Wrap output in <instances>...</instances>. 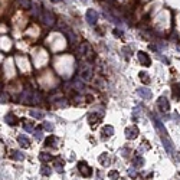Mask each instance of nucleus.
Wrapping results in <instances>:
<instances>
[{"label": "nucleus", "mask_w": 180, "mask_h": 180, "mask_svg": "<svg viewBox=\"0 0 180 180\" xmlns=\"http://www.w3.org/2000/svg\"><path fill=\"white\" fill-rule=\"evenodd\" d=\"M161 143H163V145H164L166 151L172 156V159H173V160H176V161H179L177 151H176V148H174V144H173V141L169 138V136H163V137H161Z\"/></svg>", "instance_id": "nucleus-1"}, {"label": "nucleus", "mask_w": 180, "mask_h": 180, "mask_svg": "<svg viewBox=\"0 0 180 180\" xmlns=\"http://www.w3.org/2000/svg\"><path fill=\"white\" fill-rule=\"evenodd\" d=\"M150 118L153 120V124H154V127H156V130H157V133L160 134V137H163V136H167V130L164 128V125H163V123H161V120L154 114V112H150Z\"/></svg>", "instance_id": "nucleus-2"}, {"label": "nucleus", "mask_w": 180, "mask_h": 180, "mask_svg": "<svg viewBox=\"0 0 180 180\" xmlns=\"http://www.w3.org/2000/svg\"><path fill=\"white\" fill-rule=\"evenodd\" d=\"M78 172H79L84 177H89V176H92V169L88 166L87 161H79V163H78Z\"/></svg>", "instance_id": "nucleus-3"}, {"label": "nucleus", "mask_w": 180, "mask_h": 180, "mask_svg": "<svg viewBox=\"0 0 180 180\" xmlns=\"http://www.w3.org/2000/svg\"><path fill=\"white\" fill-rule=\"evenodd\" d=\"M39 19H40L46 26H53V25H55V16H53L51 12H48V10L43 12V13L39 16Z\"/></svg>", "instance_id": "nucleus-4"}, {"label": "nucleus", "mask_w": 180, "mask_h": 180, "mask_svg": "<svg viewBox=\"0 0 180 180\" xmlns=\"http://www.w3.org/2000/svg\"><path fill=\"white\" fill-rule=\"evenodd\" d=\"M85 19H87V22L89 23V25H97V22H98V13L94 10V9H89V10H87V13H85Z\"/></svg>", "instance_id": "nucleus-5"}, {"label": "nucleus", "mask_w": 180, "mask_h": 180, "mask_svg": "<svg viewBox=\"0 0 180 180\" xmlns=\"http://www.w3.org/2000/svg\"><path fill=\"white\" fill-rule=\"evenodd\" d=\"M157 107H159V109H160L161 112H167V111L170 109L169 100H167L166 97H160V98L157 100Z\"/></svg>", "instance_id": "nucleus-6"}, {"label": "nucleus", "mask_w": 180, "mask_h": 180, "mask_svg": "<svg viewBox=\"0 0 180 180\" xmlns=\"http://www.w3.org/2000/svg\"><path fill=\"white\" fill-rule=\"evenodd\" d=\"M125 137H127L128 140H134V138H137V137H138V128L134 127V125L125 128Z\"/></svg>", "instance_id": "nucleus-7"}, {"label": "nucleus", "mask_w": 180, "mask_h": 180, "mask_svg": "<svg viewBox=\"0 0 180 180\" xmlns=\"http://www.w3.org/2000/svg\"><path fill=\"white\" fill-rule=\"evenodd\" d=\"M137 56H138V61H140V64L143 65V66H150L151 65V59H150V56L143 52V51H140L138 53H137Z\"/></svg>", "instance_id": "nucleus-8"}, {"label": "nucleus", "mask_w": 180, "mask_h": 180, "mask_svg": "<svg viewBox=\"0 0 180 180\" xmlns=\"http://www.w3.org/2000/svg\"><path fill=\"white\" fill-rule=\"evenodd\" d=\"M104 117V114L102 112H98V114H95V112H92V114H89L88 115V123L91 124V125H95V124H98L100 121H101V118Z\"/></svg>", "instance_id": "nucleus-9"}, {"label": "nucleus", "mask_w": 180, "mask_h": 180, "mask_svg": "<svg viewBox=\"0 0 180 180\" xmlns=\"http://www.w3.org/2000/svg\"><path fill=\"white\" fill-rule=\"evenodd\" d=\"M91 78H92V69H91V66H85L81 71V79L85 81V82H88V81H91Z\"/></svg>", "instance_id": "nucleus-10"}, {"label": "nucleus", "mask_w": 180, "mask_h": 180, "mask_svg": "<svg viewBox=\"0 0 180 180\" xmlns=\"http://www.w3.org/2000/svg\"><path fill=\"white\" fill-rule=\"evenodd\" d=\"M137 94H138L143 100H151V97H153V92H151L148 88H138V89H137Z\"/></svg>", "instance_id": "nucleus-11"}, {"label": "nucleus", "mask_w": 180, "mask_h": 180, "mask_svg": "<svg viewBox=\"0 0 180 180\" xmlns=\"http://www.w3.org/2000/svg\"><path fill=\"white\" fill-rule=\"evenodd\" d=\"M114 134V128H112V125H105L102 130H101V137H102V140H105L108 137H111Z\"/></svg>", "instance_id": "nucleus-12"}, {"label": "nucleus", "mask_w": 180, "mask_h": 180, "mask_svg": "<svg viewBox=\"0 0 180 180\" xmlns=\"http://www.w3.org/2000/svg\"><path fill=\"white\" fill-rule=\"evenodd\" d=\"M4 123H7L9 125H16V124H17V117H16L15 114L9 112V114L4 115Z\"/></svg>", "instance_id": "nucleus-13"}, {"label": "nucleus", "mask_w": 180, "mask_h": 180, "mask_svg": "<svg viewBox=\"0 0 180 180\" xmlns=\"http://www.w3.org/2000/svg\"><path fill=\"white\" fill-rule=\"evenodd\" d=\"M172 95H173V98H174L176 101L180 100V84L179 82H176V84L172 85Z\"/></svg>", "instance_id": "nucleus-14"}, {"label": "nucleus", "mask_w": 180, "mask_h": 180, "mask_svg": "<svg viewBox=\"0 0 180 180\" xmlns=\"http://www.w3.org/2000/svg\"><path fill=\"white\" fill-rule=\"evenodd\" d=\"M85 48H87V53H85V58H87V61H88V62H92V61L95 59L94 51H92L91 45H88V43H85Z\"/></svg>", "instance_id": "nucleus-15"}, {"label": "nucleus", "mask_w": 180, "mask_h": 180, "mask_svg": "<svg viewBox=\"0 0 180 180\" xmlns=\"http://www.w3.org/2000/svg\"><path fill=\"white\" fill-rule=\"evenodd\" d=\"M58 143H59V140H58V137H55V136H49V137L46 138V145H48V147L56 148V147H58Z\"/></svg>", "instance_id": "nucleus-16"}, {"label": "nucleus", "mask_w": 180, "mask_h": 180, "mask_svg": "<svg viewBox=\"0 0 180 180\" xmlns=\"http://www.w3.org/2000/svg\"><path fill=\"white\" fill-rule=\"evenodd\" d=\"M17 141H19V144H20L22 147H25V148H28V147L30 145V140H29L26 136H19V137H17Z\"/></svg>", "instance_id": "nucleus-17"}, {"label": "nucleus", "mask_w": 180, "mask_h": 180, "mask_svg": "<svg viewBox=\"0 0 180 180\" xmlns=\"http://www.w3.org/2000/svg\"><path fill=\"white\" fill-rule=\"evenodd\" d=\"M64 164H65V161H64L61 157H56V159L53 160V166H55V169H56L58 172H62V167H64Z\"/></svg>", "instance_id": "nucleus-18"}, {"label": "nucleus", "mask_w": 180, "mask_h": 180, "mask_svg": "<svg viewBox=\"0 0 180 180\" xmlns=\"http://www.w3.org/2000/svg\"><path fill=\"white\" fill-rule=\"evenodd\" d=\"M131 161H133V164H134L136 167H143L144 166V159L141 156H134Z\"/></svg>", "instance_id": "nucleus-19"}, {"label": "nucleus", "mask_w": 180, "mask_h": 180, "mask_svg": "<svg viewBox=\"0 0 180 180\" xmlns=\"http://www.w3.org/2000/svg\"><path fill=\"white\" fill-rule=\"evenodd\" d=\"M39 160H40L42 163H46V161H51V160H52V156H51L49 153L42 151V153L39 154Z\"/></svg>", "instance_id": "nucleus-20"}, {"label": "nucleus", "mask_w": 180, "mask_h": 180, "mask_svg": "<svg viewBox=\"0 0 180 180\" xmlns=\"http://www.w3.org/2000/svg\"><path fill=\"white\" fill-rule=\"evenodd\" d=\"M12 159L16 160V161H22V160L25 159V154H23L22 151H13V153H12Z\"/></svg>", "instance_id": "nucleus-21"}, {"label": "nucleus", "mask_w": 180, "mask_h": 180, "mask_svg": "<svg viewBox=\"0 0 180 180\" xmlns=\"http://www.w3.org/2000/svg\"><path fill=\"white\" fill-rule=\"evenodd\" d=\"M23 128H25L28 133H32V131H33V123L29 121V120H25V121H23Z\"/></svg>", "instance_id": "nucleus-22"}, {"label": "nucleus", "mask_w": 180, "mask_h": 180, "mask_svg": "<svg viewBox=\"0 0 180 180\" xmlns=\"http://www.w3.org/2000/svg\"><path fill=\"white\" fill-rule=\"evenodd\" d=\"M16 3L20 6V7H23V9H29L30 7V0H16Z\"/></svg>", "instance_id": "nucleus-23"}, {"label": "nucleus", "mask_w": 180, "mask_h": 180, "mask_svg": "<svg viewBox=\"0 0 180 180\" xmlns=\"http://www.w3.org/2000/svg\"><path fill=\"white\" fill-rule=\"evenodd\" d=\"M100 163H101L102 166H107L108 163H109V159H108L107 153H102V154L100 156Z\"/></svg>", "instance_id": "nucleus-24"}, {"label": "nucleus", "mask_w": 180, "mask_h": 180, "mask_svg": "<svg viewBox=\"0 0 180 180\" xmlns=\"http://www.w3.org/2000/svg\"><path fill=\"white\" fill-rule=\"evenodd\" d=\"M30 115L35 117V118H39V120H42V118L45 117V114L40 112V111H37V109H32V111H30Z\"/></svg>", "instance_id": "nucleus-25"}, {"label": "nucleus", "mask_w": 180, "mask_h": 180, "mask_svg": "<svg viewBox=\"0 0 180 180\" xmlns=\"http://www.w3.org/2000/svg\"><path fill=\"white\" fill-rule=\"evenodd\" d=\"M108 177L111 180H118V177H120V173L117 172V170H111L109 173H108Z\"/></svg>", "instance_id": "nucleus-26"}, {"label": "nucleus", "mask_w": 180, "mask_h": 180, "mask_svg": "<svg viewBox=\"0 0 180 180\" xmlns=\"http://www.w3.org/2000/svg\"><path fill=\"white\" fill-rule=\"evenodd\" d=\"M40 173L43 174V176H51V169L48 167V166H42V169H40Z\"/></svg>", "instance_id": "nucleus-27"}, {"label": "nucleus", "mask_w": 180, "mask_h": 180, "mask_svg": "<svg viewBox=\"0 0 180 180\" xmlns=\"http://www.w3.org/2000/svg\"><path fill=\"white\" fill-rule=\"evenodd\" d=\"M140 79H141V82H144V84H148L150 82V78H148V75L145 72H140Z\"/></svg>", "instance_id": "nucleus-28"}, {"label": "nucleus", "mask_w": 180, "mask_h": 180, "mask_svg": "<svg viewBox=\"0 0 180 180\" xmlns=\"http://www.w3.org/2000/svg\"><path fill=\"white\" fill-rule=\"evenodd\" d=\"M0 98H1V100H0V101H1V104H6V102L9 101V98H10V97H9V94L4 91V92H1V97H0Z\"/></svg>", "instance_id": "nucleus-29"}, {"label": "nucleus", "mask_w": 180, "mask_h": 180, "mask_svg": "<svg viewBox=\"0 0 180 180\" xmlns=\"http://www.w3.org/2000/svg\"><path fill=\"white\" fill-rule=\"evenodd\" d=\"M35 138L37 140V141H40V140L43 138V136H42V131H40V128L35 130Z\"/></svg>", "instance_id": "nucleus-30"}, {"label": "nucleus", "mask_w": 180, "mask_h": 180, "mask_svg": "<svg viewBox=\"0 0 180 180\" xmlns=\"http://www.w3.org/2000/svg\"><path fill=\"white\" fill-rule=\"evenodd\" d=\"M43 128H45L46 131H53V125H52L51 123H45V124H43Z\"/></svg>", "instance_id": "nucleus-31"}, {"label": "nucleus", "mask_w": 180, "mask_h": 180, "mask_svg": "<svg viewBox=\"0 0 180 180\" xmlns=\"http://www.w3.org/2000/svg\"><path fill=\"white\" fill-rule=\"evenodd\" d=\"M128 176H130L131 179H136V177H137V172H136L134 169H128Z\"/></svg>", "instance_id": "nucleus-32"}, {"label": "nucleus", "mask_w": 180, "mask_h": 180, "mask_svg": "<svg viewBox=\"0 0 180 180\" xmlns=\"http://www.w3.org/2000/svg\"><path fill=\"white\" fill-rule=\"evenodd\" d=\"M138 112H140V108H134L133 109V120H137V117H138Z\"/></svg>", "instance_id": "nucleus-33"}, {"label": "nucleus", "mask_w": 180, "mask_h": 180, "mask_svg": "<svg viewBox=\"0 0 180 180\" xmlns=\"http://www.w3.org/2000/svg\"><path fill=\"white\" fill-rule=\"evenodd\" d=\"M114 36H118V37H123V32L121 30H118V29H114Z\"/></svg>", "instance_id": "nucleus-34"}, {"label": "nucleus", "mask_w": 180, "mask_h": 180, "mask_svg": "<svg viewBox=\"0 0 180 180\" xmlns=\"http://www.w3.org/2000/svg\"><path fill=\"white\" fill-rule=\"evenodd\" d=\"M157 58H159L161 62H166V64H169V59H167V58H164V56H161V55H157Z\"/></svg>", "instance_id": "nucleus-35"}, {"label": "nucleus", "mask_w": 180, "mask_h": 180, "mask_svg": "<svg viewBox=\"0 0 180 180\" xmlns=\"http://www.w3.org/2000/svg\"><path fill=\"white\" fill-rule=\"evenodd\" d=\"M173 118H174L176 121H179V123H180V115L177 114V112H176V114H173Z\"/></svg>", "instance_id": "nucleus-36"}, {"label": "nucleus", "mask_w": 180, "mask_h": 180, "mask_svg": "<svg viewBox=\"0 0 180 180\" xmlns=\"http://www.w3.org/2000/svg\"><path fill=\"white\" fill-rule=\"evenodd\" d=\"M51 1H53V3H58V1H61V0H51Z\"/></svg>", "instance_id": "nucleus-37"}]
</instances>
